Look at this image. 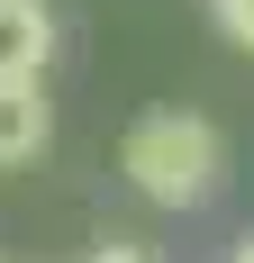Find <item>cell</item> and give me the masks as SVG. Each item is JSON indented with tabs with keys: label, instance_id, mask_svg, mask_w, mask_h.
Wrapping results in <instances>:
<instances>
[{
	"label": "cell",
	"instance_id": "6",
	"mask_svg": "<svg viewBox=\"0 0 254 263\" xmlns=\"http://www.w3.org/2000/svg\"><path fill=\"white\" fill-rule=\"evenodd\" d=\"M236 263H254V236H245V245H236Z\"/></svg>",
	"mask_w": 254,
	"mask_h": 263
},
{
	"label": "cell",
	"instance_id": "5",
	"mask_svg": "<svg viewBox=\"0 0 254 263\" xmlns=\"http://www.w3.org/2000/svg\"><path fill=\"white\" fill-rule=\"evenodd\" d=\"M91 263H154V254H146V245H127V236H100V254H91Z\"/></svg>",
	"mask_w": 254,
	"mask_h": 263
},
{
	"label": "cell",
	"instance_id": "3",
	"mask_svg": "<svg viewBox=\"0 0 254 263\" xmlns=\"http://www.w3.org/2000/svg\"><path fill=\"white\" fill-rule=\"evenodd\" d=\"M46 64H55V9L46 0H0V82L46 73Z\"/></svg>",
	"mask_w": 254,
	"mask_h": 263
},
{
	"label": "cell",
	"instance_id": "4",
	"mask_svg": "<svg viewBox=\"0 0 254 263\" xmlns=\"http://www.w3.org/2000/svg\"><path fill=\"white\" fill-rule=\"evenodd\" d=\"M209 9H218V27H227L236 46H245V54H254V0H209Z\"/></svg>",
	"mask_w": 254,
	"mask_h": 263
},
{
	"label": "cell",
	"instance_id": "2",
	"mask_svg": "<svg viewBox=\"0 0 254 263\" xmlns=\"http://www.w3.org/2000/svg\"><path fill=\"white\" fill-rule=\"evenodd\" d=\"M55 145V100H46V73H9L0 82V173H19Z\"/></svg>",
	"mask_w": 254,
	"mask_h": 263
},
{
	"label": "cell",
	"instance_id": "1",
	"mask_svg": "<svg viewBox=\"0 0 254 263\" xmlns=\"http://www.w3.org/2000/svg\"><path fill=\"white\" fill-rule=\"evenodd\" d=\"M118 173H127L136 200H154V209H200L209 191L227 182V136L209 127L200 109H154V118L127 127Z\"/></svg>",
	"mask_w": 254,
	"mask_h": 263
}]
</instances>
